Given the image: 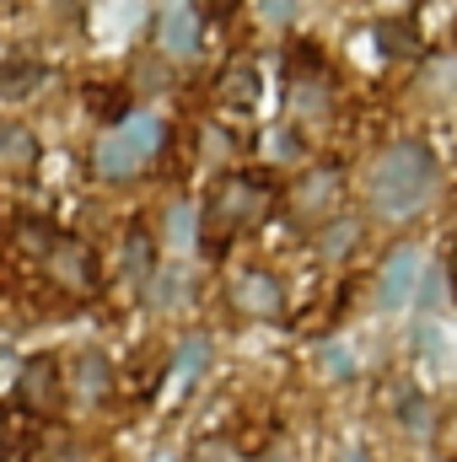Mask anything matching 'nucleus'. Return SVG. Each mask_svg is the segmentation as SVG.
<instances>
[{
  "instance_id": "7ed1b4c3",
  "label": "nucleus",
  "mask_w": 457,
  "mask_h": 462,
  "mask_svg": "<svg viewBox=\"0 0 457 462\" xmlns=\"http://www.w3.org/2000/svg\"><path fill=\"white\" fill-rule=\"evenodd\" d=\"M264 210H269V183H258V178H227L216 189V199H210V236L227 242L231 231L258 221Z\"/></svg>"
},
{
  "instance_id": "4be33fe9",
  "label": "nucleus",
  "mask_w": 457,
  "mask_h": 462,
  "mask_svg": "<svg viewBox=\"0 0 457 462\" xmlns=\"http://www.w3.org/2000/svg\"><path fill=\"white\" fill-rule=\"evenodd\" d=\"M5 145H11V156H16V162H33V140H27L22 129H5Z\"/></svg>"
},
{
  "instance_id": "0eeeda50",
  "label": "nucleus",
  "mask_w": 457,
  "mask_h": 462,
  "mask_svg": "<svg viewBox=\"0 0 457 462\" xmlns=\"http://www.w3.org/2000/svg\"><path fill=\"white\" fill-rule=\"evenodd\" d=\"M194 11L189 5H173V11H162V49L167 54H194Z\"/></svg>"
},
{
  "instance_id": "423d86ee",
  "label": "nucleus",
  "mask_w": 457,
  "mask_h": 462,
  "mask_svg": "<svg viewBox=\"0 0 457 462\" xmlns=\"http://www.w3.org/2000/svg\"><path fill=\"white\" fill-rule=\"evenodd\" d=\"M237 307L253 312V318H275L285 301H280V280L275 274H242L237 280Z\"/></svg>"
},
{
  "instance_id": "2eb2a0df",
  "label": "nucleus",
  "mask_w": 457,
  "mask_h": 462,
  "mask_svg": "<svg viewBox=\"0 0 457 462\" xmlns=\"http://www.w3.org/2000/svg\"><path fill=\"white\" fill-rule=\"evenodd\" d=\"M167 236H173L178 247L194 242V205H173V210H167Z\"/></svg>"
},
{
  "instance_id": "a211bd4d",
  "label": "nucleus",
  "mask_w": 457,
  "mask_h": 462,
  "mask_svg": "<svg viewBox=\"0 0 457 462\" xmlns=\"http://www.w3.org/2000/svg\"><path fill=\"white\" fill-rule=\"evenodd\" d=\"M323 365H329V376H355V355L344 345H323Z\"/></svg>"
},
{
  "instance_id": "9b49d317",
  "label": "nucleus",
  "mask_w": 457,
  "mask_h": 462,
  "mask_svg": "<svg viewBox=\"0 0 457 462\" xmlns=\"http://www.w3.org/2000/svg\"><path fill=\"white\" fill-rule=\"evenodd\" d=\"M76 387H81L87 398H103V393H108V360H103V355H81Z\"/></svg>"
},
{
  "instance_id": "9d476101",
  "label": "nucleus",
  "mask_w": 457,
  "mask_h": 462,
  "mask_svg": "<svg viewBox=\"0 0 457 462\" xmlns=\"http://www.w3.org/2000/svg\"><path fill=\"white\" fill-rule=\"evenodd\" d=\"M54 269L65 274V285H92V274H98V269H92V258H87L81 247H70V242L54 253Z\"/></svg>"
},
{
  "instance_id": "39448f33",
  "label": "nucleus",
  "mask_w": 457,
  "mask_h": 462,
  "mask_svg": "<svg viewBox=\"0 0 457 462\" xmlns=\"http://www.w3.org/2000/svg\"><path fill=\"white\" fill-rule=\"evenodd\" d=\"M415 285H420V253H415V247H398V253L382 263L377 296H382V307H404V301L415 296Z\"/></svg>"
},
{
  "instance_id": "ddd939ff",
  "label": "nucleus",
  "mask_w": 457,
  "mask_h": 462,
  "mask_svg": "<svg viewBox=\"0 0 457 462\" xmlns=\"http://www.w3.org/2000/svg\"><path fill=\"white\" fill-rule=\"evenodd\" d=\"M124 263H129V274H135L140 285H151V236H145V231H135V236L124 242Z\"/></svg>"
},
{
  "instance_id": "6ab92c4d",
  "label": "nucleus",
  "mask_w": 457,
  "mask_h": 462,
  "mask_svg": "<svg viewBox=\"0 0 457 462\" xmlns=\"http://www.w3.org/2000/svg\"><path fill=\"white\" fill-rule=\"evenodd\" d=\"M398 403H404V409H398L404 425H409V430H425V398H420V393H404Z\"/></svg>"
},
{
  "instance_id": "f03ea898",
  "label": "nucleus",
  "mask_w": 457,
  "mask_h": 462,
  "mask_svg": "<svg viewBox=\"0 0 457 462\" xmlns=\"http://www.w3.org/2000/svg\"><path fill=\"white\" fill-rule=\"evenodd\" d=\"M162 134H167V129H162V118L135 114V118H124V129H118V134H108V140L98 145V156H92V162H98V172H103V178H114V183H118V178H135V172L162 151Z\"/></svg>"
},
{
  "instance_id": "f8f14e48",
  "label": "nucleus",
  "mask_w": 457,
  "mask_h": 462,
  "mask_svg": "<svg viewBox=\"0 0 457 462\" xmlns=\"http://www.w3.org/2000/svg\"><path fill=\"white\" fill-rule=\"evenodd\" d=\"M221 97L227 103H237V108H247L253 97H258V76H253V65H237L227 76V87H221Z\"/></svg>"
},
{
  "instance_id": "412c9836",
  "label": "nucleus",
  "mask_w": 457,
  "mask_h": 462,
  "mask_svg": "<svg viewBox=\"0 0 457 462\" xmlns=\"http://www.w3.org/2000/svg\"><path fill=\"white\" fill-rule=\"evenodd\" d=\"M350 242H355V221H334V226H329V242H323V253H344Z\"/></svg>"
},
{
  "instance_id": "f3484780",
  "label": "nucleus",
  "mask_w": 457,
  "mask_h": 462,
  "mask_svg": "<svg viewBox=\"0 0 457 462\" xmlns=\"http://www.w3.org/2000/svg\"><path fill=\"white\" fill-rule=\"evenodd\" d=\"M377 38H382V49H387V54H409V49H415L409 27H393V22H382V27H377Z\"/></svg>"
},
{
  "instance_id": "4468645a",
  "label": "nucleus",
  "mask_w": 457,
  "mask_h": 462,
  "mask_svg": "<svg viewBox=\"0 0 457 462\" xmlns=\"http://www.w3.org/2000/svg\"><path fill=\"white\" fill-rule=\"evenodd\" d=\"M415 291H420V307H425V312H442V307H447V269L420 274V285H415Z\"/></svg>"
},
{
  "instance_id": "5701e85b",
  "label": "nucleus",
  "mask_w": 457,
  "mask_h": 462,
  "mask_svg": "<svg viewBox=\"0 0 457 462\" xmlns=\"http://www.w3.org/2000/svg\"><path fill=\"white\" fill-rule=\"evenodd\" d=\"M264 11H269V22H291V0H264Z\"/></svg>"
},
{
  "instance_id": "aec40b11",
  "label": "nucleus",
  "mask_w": 457,
  "mask_h": 462,
  "mask_svg": "<svg viewBox=\"0 0 457 462\" xmlns=\"http://www.w3.org/2000/svg\"><path fill=\"white\" fill-rule=\"evenodd\" d=\"M231 11H237V0H194V16H205V22H227Z\"/></svg>"
},
{
  "instance_id": "1a4fd4ad",
  "label": "nucleus",
  "mask_w": 457,
  "mask_h": 462,
  "mask_svg": "<svg viewBox=\"0 0 457 462\" xmlns=\"http://www.w3.org/2000/svg\"><path fill=\"white\" fill-rule=\"evenodd\" d=\"M38 81H43V65H33V60H11V65H0V97H5V103L27 97Z\"/></svg>"
},
{
  "instance_id": "b1692460",
  "label": "nucleus",
  "mask_w": 457,
  "mask_h": 462,
  "mask_svg": "<svg viewBox=\"0 0 457 462\" xmlns=\"http://www.w3.org/2000/svg\"><path fill=\"white\" fill-rule=\"evenodd\" d=\"M344 462H371L366 452H344Z\"/></svg>"
},
{
  "instance_id": "f257e3e1",
  "label": "nucleus",
  "mask_w": 457,
  "mask_h": 462,
  "mask_svg": "<svg viewBox=\"0 0 457 462\" xmlns=\"http://www.w3.org/2000/svg\"><path fill=\"white\" fill-rule=\"evenodd\" d=\"M436 189V151L420 145V140H398L377 156L371 167V205L387 216V221H404L415 216Z\"/></svg>"
},
{
  "instance_id": "6e6552de",
  "label": "nucleus",
  "mask_w": 457,
  "mask_h": 462,
  "mask_svg": "<svg viewBox=\"0 0 457 462\" xmlns=\"http://www.w3.org/2000/svg\"><path fill=\"white\" fill-rule=\"evenodd\" d=\"M205 365H210V339H200V334H194V339H183V345H178V355H173V387L183 393V387H189Z\"/></svg>"
},
{
  "instance_id": "dca6fc26",
  "label": "nucleus",
  "mask_w": 457,
  "mask_h": 462,
  "mask_svg": "<svg viewBox=\"0 0 457 462\" xmlns=\"http://www.w3.org/2000/svg\"><path fill=\"white\" fill-rule=\"evenodd\" d=\"M27 430H22V414L16 409H0V462L11 457V447H22Z\"/></svg>"
},
{
  "instance_id": "20e7f679",
  "label": "nucleus",
  "mask_w": 457,
  "mask_h": 462,
  "mask_svg": "<svg viewBox=\"0 0 457 462\" xmlns=\"http://www.w3.org/2000/svg\"><path fill=\"white\" fill-rule=\"evenodd\" d=\"M16 403H22L27 414H54V409H60V365H54L49 355L27 360L22 387H16Z\"/></svg>"
}]
</instances>
